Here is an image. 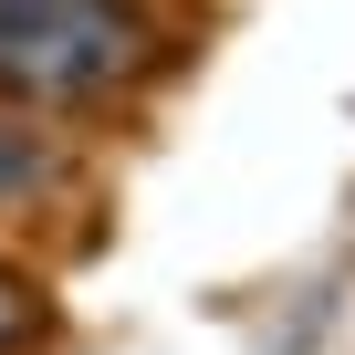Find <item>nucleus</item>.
<instances>
[{
    "instance_id": "f257e3e1",
    "label": "nucleus",
    "mask_w": 355,
    "mask_h": 355,
    "mask_svg": "<svg viewBox=\"0 0 355 355\" xmlns=\"http://www.w3.org/2000/svg\"><path fill=\"white\" fill-rule=\"evenodd\" d=\"M178 21L157 0H0V105L42 125H115L178 73Z\"/></svg>"
},
{
    "instance_id": "f03ea898",
    "label": "nucleus",
    "mask_w": 355,
    "mask_h": 355,
    "mask_svg": "<svg viewBox=\"0 0 355 355\" xmlns=\"http://www.w3.org/2000/svg\"><path fill=\"white\" fill-rule=\"evenodd\" d=\"M73 178H84V157H73L63 125L0 105V230H32L42 209H63V199H73Z\"/></svg>"
},
{
    "instance_id": "7ed1b4c3",
    "label": "nucleus",
    "mask_w": 355,
    "mask_h": 355,
    "mask_svg": "<svg viewBox=\"0 0 355 355\" xmlns=\"http://www.w3.org/2000/svg\"><path fill=\"white\" fill-rule=\"evenodd\" d=\"M42 345H53V282L21 251H0V355H42Z\"/></svg>"
}]
</instances>
